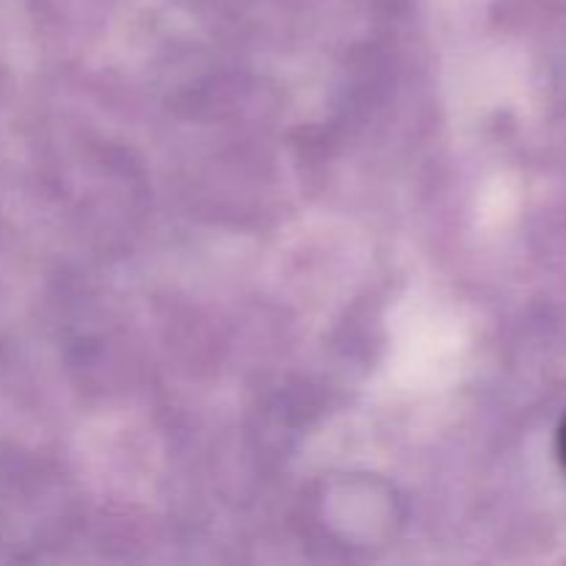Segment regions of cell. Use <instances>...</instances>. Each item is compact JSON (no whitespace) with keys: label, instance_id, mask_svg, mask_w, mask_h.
Instances as JSON below:
<instances>
[{"label":"cell","instance_id":"1","mask_svg":"<svg viewBox=\"0 0 566 566\" xmlns=\"http://www.w3.org/2000/svg\"><path fill=\"white\" fill-rule=\"evenodd\" d=\"M556 448H558V459H562V464L566 468V415L562 420V426H558V437H556Z\"/></svg>","mask_w":566,"mask_h":566}]
</instances>
